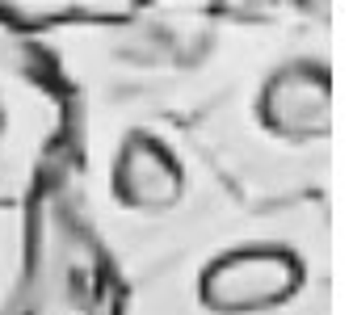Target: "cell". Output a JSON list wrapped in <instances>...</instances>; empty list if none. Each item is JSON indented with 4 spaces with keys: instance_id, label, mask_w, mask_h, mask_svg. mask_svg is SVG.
<instances>
[{
    "instance_id": "obj_1",
    "label": "cell",
    "mask_w": 353,
    "mask_h": 315,
    "mask_svg": "<svg viewBox=\"0 0 353 315\" xmlns=\"http://www.w3.org/2000/svg\"><path fill=\"white\" fill-rule=\"evenodd\" d=\"M51 181L114 282L135 278L240 202L194 130L148 110L72 105Z\"/></svg>"
},
{
    "instance_id": "obj_2",
    "label": "cell",
    "mask_w": 353,
    "mask_h": 315,
    "mask_svg": "<svg viewBox=\"0 0 353 315\" xmlns=\"http://www.w3.org/2000/svg\"><path fill=\"white\" fill-rule=\"evenodd\" d=\"M114 315H336V198L236 202L118 282Z\"/></svg>"
},
{
    "instance_id": "obj_3",
    "label": "cell",
    "mask_w": 353,
    "mask_h": 315,
    "mask_svg": "<svg viewBox=\"0 0 353 315\" xmlns=\"http://www.w3.org/2000/svg\"><path fill=\"white\" fill-rule=\"evenodd\" d=\"M185 126L240 202L336 198V26L274 30Z\"/></svg>"
},
{
    "instance_id": "obj_4",
    "label": "cell",
    "mask_w": 353,
    "mask_h": 315,
    "mask_svg": "<svg viewBox=\"0 0 353 315\" xmlns=\"http://www.w3.org/2000/svg\"><path fill=\"white\" fill-rule=\"evenodd\" d=\"M282 26H256L219 0H143L110 17L26 30L72 105L194 118Z\"/></svg>"
},
{
    "instance_id": "obj_5",
    "label": "cell",
    "mask_w": 353,
    "mask_h": 315,
    "mask_svg": "<svg viewBox=\"0 0 353 315\" xmlns=\"http://www.w3.org/2000/svg\"><path fill=\"white\" fill-rule=\"evenodd\" d=\"M72 101L34 38L0 17V206H26L63 152Z\"/></svg>"
},
{
    "instance_id": "obj_6",
    "label": "cell",
    "mask_w": 353,
    "mask_h": 315,
    "mask_svg": "<svg viewBox=\"0 0 353 315\" xmlns=\"http://www.w3.org/2000/svg\"><path fill=\"white\" fill-rule=\"evenodd\" d=\"M30 265V202L0 206V315H17Z\"/></svg>"
},
{
    "instance_id": "obj_7",
    "label": "cell",
    "mask_w": 353,
    "mask_h": 315,
    "mask_svg": "<svg viewBox=\"0 0 353 315\" xmlns=\"http://www.w3.org/2000/svg\"><path fill=\"white\" fill-rule=\"evenodd\" d=\"M143 0H0V17L17 30H42L59 21H84V17H110L122 9H135Z\"/></svg>"
}]
</instances>
